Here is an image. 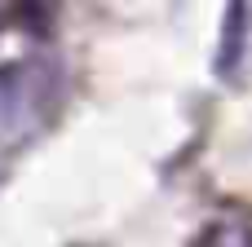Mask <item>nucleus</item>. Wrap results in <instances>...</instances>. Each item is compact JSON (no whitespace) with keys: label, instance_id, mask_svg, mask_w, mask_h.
I'll list each match as a JSON object with an SVG mask.
<instances>
[{"label":"nucleus","instance_id":"1","mask_svg":"<svg viewBox=\"0 0 252 247\" xmlns=\"http://www.w3.org/2000/svg\"><path fill=\"white\" fill-rule=\"evenodd\" d=\"M44 66L40 62H9L0 66V133H9L13 124H27L40 115L44 102Z\"/></svg>","mask_w":252,"mask_h":247},{"label":"nucleus","instance_id":"2","mask_svg":"<svg viewBox=\"0 0 252 247\" xmlns=\"http://www.w3.org/2000/svg\"><path fill=\"white\" fill-rule=\"evenodd\" d=\"M252 66V4H230L226 27H221V57L217 75L221 80H244Z\"/></svg>","mask_w":252,"mask_h":247},{"label":"nucleus","instance_id":"3","mask_svg":"<svg viewBox=\"0 0 252 247\" xmlns=\"http://www.w3.org/2000/svg\"><path fill=\"white\" fill-rule=\"evenodd\" d=\"M190 247H252V225L244 221H208Z\"/></svg>","mask_w":252,"mask_h":247}]
</instances>
